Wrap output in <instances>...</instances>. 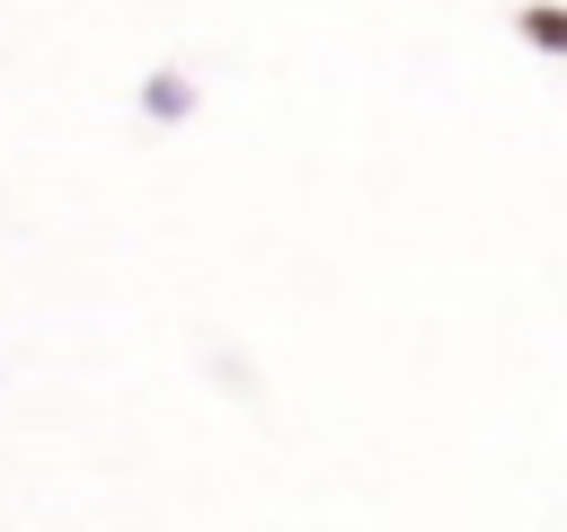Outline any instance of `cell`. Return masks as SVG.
<instances>
[{
	"label": "cell",
	"instance_id": "cell-1",
	"mask_svg": "<svg viewBox=\"0 0 567 532\" xmlns=\"http://www.w3.org/2000/svg\"><path fill=\"white\" fill-rule=\"evenodd\" d=\"M186 115H195V71L159 62V71L142 80V124H186Z\"/></svg>",
	"mask_w": 567,
	"mask_h": 532
},
{
	"label": "cell",
	"instance_id": "cell-2",
	"mask_svg": "<svg viewBox=\"0 0 567 532\" xmlns=\"http://www.w3.org/2000/svg\"><path fill=\"white\" fill-rule=\"evenodd\" d=\"M523 35H532L540 53H558V44H567V18H558V9H523Z\"/></svg>",
	"mask_w": 567,
	"mask_h": 532
}]
</instances>
